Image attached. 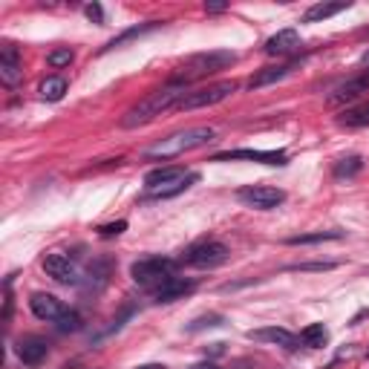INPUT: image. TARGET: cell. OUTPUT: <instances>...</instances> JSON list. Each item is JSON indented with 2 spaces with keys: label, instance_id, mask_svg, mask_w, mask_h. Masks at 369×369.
Masks as SVG:
<instances>
[{
  "label": "cell",
  "instance_id": "4316f807",
  "mask_svg": "<svg viewBox=\"0 0 369 369\" xmlns=\"http://www.w3.org/2000/svg\"><path fill=\"white\" fill-rule=\"evenodd\" d=\"M55 323H58V332H64V335H66V332H78L81 329V314L73 312V309H66Z\"/></svg>",
  "mask_w": 369,
  "mask_h": 369
},
{
  "label": "cell",
  "instance_id": "cb8c5ba5",
  "mask_svg": "<svg viewBox=\"0 0 369 369\" xmlns=\"http://www.w3.org/2000/svg\"><path fill=\"white\" fill-rule=\"evenodd\" d=\"M326 240H343V231H314V234L289 237L286 245H314V242H326Z\"/></svg>",
  "mask_w": 369,
  "mask_h": 369
},
{
  "label": "cell",
  "instance_id": "2e32d148",
  "mask_svg": "<svg viewBox=\"0 0 369 369\" xmlns=\"http://www.w3.org/2000/svg\"><path fill=\"white\" fill-rule=\"evenodd\" d=\"M29 309H32L35 318H38V321H46V323H55L61 314L66 312L58 297L44 294V291H35V294L29 297Z\"/></svg>",
  "mask_w": 369,
  "mask_h": 369
},
{
  "label": "cell",
  "instance_id": "83f0119b",
  "mask_svg": "<svg viewBox=\"0 0 369 369\" xmlns=\"http://www.w3.org/2000/svg\"><path fill=\"white\" fill-rule=\"evenodd\" d=\"M73 58H75V52L69 49V46L66 49H52L49 55H46V64L58 69V66H69V64H73Z\"/></svg>",
  "mask_w": 369,
  "mask_h": 369
},
{
  "label": "cell",
  "instance_id": "d6986e66",
  "mask_svg": "<svg viewBox=\"0 0 369 369\" xmlns=\"http://www.w3.org/2000/svg\"><path fill=\"white\" fill-rule=\"evenodd\" d=\"M193 182H199V173L188 170V173H182L179 179H173V182H168L162 188H156V190H147V193H150L153 199H170V197H179V193H185Z\"/></svg>",
  "mask_w": 369,
  "mask_h": 369
},
{
  "label": "cell",
  "instance_id": "44dd1931",
  "mask_svg": "<svg viewBox=\"0 0 369 369\" xmlns=\"http://www.w3.org/2000/svg\"><path fill=\"white\" fill-rule=\"evenodd\" d=\"M182 173H188V170L185 168H156L145 177V185H147V190H156V188L173 182V179H179Z\"/></svg>",
  "mask_w": 369,
  "mask_h": 369
},
{
  "label": "cell",
  "instance_id": "52a82bcc",
  "mask_svg": "<svg viewBox=\"0 0 369 369\" xmlns=\"http://www.w3.org/2000/svg\"><path fill=\"white\" fill-rule=\"evenodd\" d=\"M237 199L257 210H274L277 205L286 202V193L280 188H269V185H245L237 190Z\"/></svg>",
  "mask_w": 369,
  "mask_h": 369
},
{
  "label": "cell",
  "instance_id": "ffe728a7",
  "mask_svg": "<svg viewBox=\"0 0 369 369\" xmlns=\"http://www.w3.org/2000/svg\"><path fill=\"white\" fill-rule=\"evenodd\" d=\"M338 125L349 127V130H358V127H369V101H361L355 107H346L338 116Z\"/></svg>",
  "mask_w": 369,
  "mask_h": 369
},
{
  "label": "cell",
  "instance_id": "d590c367",
  "mask_svg": "<svg viewBox=\"0 0 369 369\" xmlns=\"http://www.w3.org/2000/svg\"><path fill=\"white\" fill-rule=\"evenodd\" d=\"M136 369H168V366H162V363H145V366H136Z\"/></svg>",
  "mask_w": 369,
  "mask_h": 369
},
{
  "label": "cell",
  "instance_id": "4fadbf2b",
  "mask_svg": "<svg viewBox=\"0 0 369 369\" xmlns=\"http://www.w3.org/2000/svg\"><path fill=\"white\" fill-rule=\"evenodd\" d=\"M197 291V280L190 277H170L168 283H162L159 289L153 291V300L156 303H177V300H185L188 294Z\"/></svg>",
  "mask_w": 369,
  "mask_h": 369
},
{
  "label": "cell",
  "instance_id": "3957f363",
  "mask_svg": "<svg viewBox=\"0 0 369 369\" xmlns=\"http://www.w3.org/2000/svg\"><path fill=\"white\" fill-rule=\"evenodd\" d=\"M237 61V55L231 49H210V52H199V55H193L188 58L182 66H179V73L173 75L170 81H179V84H197L208 75H217L222 73V69H228Z\"/></svg>",
  "mask_w": 369,
  "mask_h": 369
},
{
  "label": "cell",
  "instance_id": "7402d4cb",
  "mask_svg": "<svg viewBox=\"0 0 369 369\" xmlns=\"http://www.w3.org/2000/svg\"><path fill=\"white\" fill-rule=\"evenodd\" d=\"M300 341H303V346H309V349H323V346L329 343V332H326L323 323H312V326H306V329L300 332Z\"/></svg>",
  "mask_w": 369,
  "mask_h": 369
},
{
  "label": "cell",
  "instance_id": "1f68e13d",
  "mask_svg": "<svg viewBox=\"0 0 369 369\" xmlns=\"http://www.w3.org/2000/svg\"><path fill=\"white\" fill-rule=\"evenodd\" d=\"M294 271H326V269H335L332 262H306V266H291Z\"/></svg>",
  "mask_w": 369,
  "mask_h": 369
},
{
  "label": "cell",
  "instance_id": "ac0fdd59",
  "mask_svg": "<svg viewBox=\"0 0 369 369\" xmlns=\"http://www.w3.org/2000/svg\"><path fill=\"white\" fill-rule=\"evenodd\" d=\"M349 6H352L349 0H332V3H314V6H309V9H306L303 24H321V21H326V17H335V15L346 12Z\"/></svg>",
  "mask_w": 369,
  "mask_h": 369
},
{
  "label": "cell",
  "instance_id": "d6a6232c",
  "mask_svg": "<svg viewBox=\"0 0 369 369\" xmlns=\"http://www.w3.org/2000/svg\"><path fill=\"white\" fill-rule=\"evenodd\" d=\"M228 9V3H205V12L208 15H219V12H225Z\"/></svg>",
  "mask_w": 369,
  "mask_h": 369
},
{
  "label": "cell",
  "instance_id": "8fae6325",
  "mask_svg": "<svg viewBox=\"0 0 369 369\" xmlns=\"http://www.w3.org/2000/svg\"><path fill=\"white\" fill-rule=\"evenodd\" d=\"M24 78V64H21V52L15 44H3L0 46V81L6 87H17Z\"/></svg>",
  "mask_w": 369,
  "mask_h": 369
},
{
  "label": "cell",
  "instance_id": "9c48e42d",
  "mask_svg": "<svg viewBox=\"0 0 369 369\" xmlns=\"http://www.w3.org/2000/svg\"><path fill=\"white\" fill-rule=\"evenodd\" d=\"M237 159H249V162L271 165V168H286L289 165V153L286 150H249V147L214 153V162H237Z\"/></svg>",
  "mask_w": 369,
  "mask_h": 369
},
{
  "label": "cell",
  "instance_id": "d4e9b609",
  "mask_svg": "<svg viewBox=\"0 0 369 369\" xmlns=\"http://www.w3.org/2000/svg\"><path fill=\"white\" fill-rule=\"evenodd\" d=\"M363 170V159L361 156H343V159L335 162V177L338 179H349V177H355V173Z\"/></svg>",
  "mask_w": 369,
  "mask_h": 369
},
{
  "label": "cell",
  "instance_id": "f35d334b",
  "mask_svg": "<svg viewBox=\"0 0 369 369\" xmlns=\"http://www.w3.org/2000/svg\"><path fill=\"white\" fill-rule=\"evenodd\" d=\"M361 35H363V38H369V26H366V29H361Z\"/></svg>",
  "mask_w": 369,
  "mask_h": 369
},
{
  "label": "cell",
  "instance_id": "5b68a950",
  "mask_svg": "<svg viewBox=\"0 0 369 369\" xmlns=\"http://www.w3.org/2000/svg\"><path fill=\"white\" fill-rule=\"evenodd\" d=\"M228 260V245L219 242V240H199L185 249L182 254V262L185 266H193V269H217Z\"/></svg>",
  "mask_w": 369,
  "mask_h": 369
},
{
  "label": "cell",
  "instance_id": "9a60e30c",
  "mask_svg": "<svg viewBox=\"0 0 369 369\" xmlns=\"http://www.w3.org/2000/svg\"><path fill=\"white\" fill-rule=\"evenodd\" d=\"M300 64H303V58H291V61H286V64H277V66H262L257 75H251L249 87H251V90H260V87L277 84V81L289 78V75L294 73V69H300Z\"/></svg>",
  "mask_w": 369,
  "mask_h": 369
},
{
  "label": "cell",
  "instance_id": "277c9868",
  "mask_svg": "<svg viewBox=\"0 0 369 369\" xmlns=\"http://www.w3.org/2000/svg\"><path fill=\"white\" fill-rule=\"evenodd\" d=\"M179 262L177 260H168V257H145V260H136L130 266V277L136 286H142L147 291H156L162 283L173 277Z\"/></svg>",
  "mask_w": 369,
  "mask_h": 369
},
{
  "label": "cell",
  "instance_id": "484cf974",
  "mask_svg": "<svg viewBox=\"0 0 369 369\" xmlns=\"http://www.w3.org/2000/svg\"><path fill=\"white\" fill-rule=\"evenodd\" d=\"M156 26H159V21H150V24H145V26H133V29H127V32H121L118 38H113L107 46H104V52H110V49H116V46H121V44H127V41L138 38V35H145V32H150V29H156Z\"/></svg>",
  "mask_w": 369,
  "mask_h": 369
},
{
  "label": "cell",
  "instance_id": "4dcf8cb0",
  "mask_svg": "<svg viewBox=\"0 0 369 369\" xmlns=\"http://www.w3.org/2000/svg\"><path fill=\"white\" fill-rule=\"evenodd\" d=\"M84 12H87V17H90L93 24H104V9H101L98 3H87Z\"/></svg>",
  "mask_w": 369,
  "mask_h": 369
},
{
  "label": "cell",
  "instance_id": "7a4b0ae2",
  "mask_svg": "<svg viewBox=\"0 0 369 369\" xmlns=\"http://www.w3.org/2000/svg\"><path fill=\"white\" fill-rule=\"evenodd\" d=\"M208 142H214V130L210 127H188V130H177L165 138H159L156 145H150L145 150L147 162H165V159H177L182 153H190L197 147H205Z\"/></svg>",
  "mask_w": 369,
  "mask_h": 369
},
{
  "label": "cell",
  "instance_id": "7c38bea8",
  "mask_svg": "<svg viewBox=\"0 0 369 369\" xmlns=\"http://www.w3.org/2000/svg\"><path fill=\"white\" fill-rule=\"evenodd\" d=\"M15 352H17V358H21V363L41 366L46 361V355H49V343L41 335H26V338H21L15 343Z\"/></svg>",
  "mask_w": 369,
  "mask_h": 369
},
{
  "label": "cell",
  "instance_id": "f546056e",
  "mask_svg": "<svg viewBox=\"0 0 369 369\" xmlns=\"http://www.w3.org/2000/svg\"><path fill=\"white\" fill-rule=\"evenodd\" d=\"M125 231H127V222L118 219V222H110V225H101L98 228V237H118V234H125Z\"/></svg>",
  "mask_w": 369,
  "mask_h": 369
},
{
  "label": "cell",
  "instance_id": "5bb4252c",
  "mask_svg": "<svg viewBox=\"0 0 369 369\" xmlns=\"http://www.w3.org/2000/svg\"><path fill=\"white\" fill-rule=\"evenodd\" d=\"M245 338H249V341H257V343H277V346L289 349V352H297V349H300V338L291 335L289 329H277V326H269V329H251Z\"/></svg>",
  "mask_w": 369,
  "mask_h": 369
},
{
  "label": "cell",
  "instance_id": "8d00e7d4",
  "mask_svg": "<svg viewBox=\"0 0 369 369\" xmlns=\"http://www.w3.org/2000/svg\"><path fill=\"white\" fill-rule=\"evenodd\" d=\"M193 369H222V366H217V363H199V366H193Z\"/></svg>",
  "mask_w": 369,
  "mask_h": 369
},
{
  "label": "cell",
  "instance_id": "836d02e7",
  "mask_svg": "<svg viewBox=\"0 0 369 369\" xmlns=\"http://www.w3.org/2000/svg\"><path fill=\"white\" fill-rule=\"evenodd\" d=\"M222 352H225V343H210L205 349V355H222Z\"/></svg>",
  "mask_w": 369,
  "mask_h": 369
},
{
  "label": "cell",
  "instance_id": "6da1fadb",
  "mask_svg": "<svg viewBox=\"0 0 369 369\" xmlns=\"http://www.w3.org/2000/svg\"><path fill=\"white\" fill-rule=\"evenodd\" d=\"M190 93L188 84H179V81H168L162 90L150 93L147 98H142L138 104H133V107L121 116V127L125 130H136L142 125H150L153 118H159L162 113L168 110H177V104Z\"/></svg>",
  "mask_w": 369,
  "mask_h": 369
},
{
  "label": "cell",
  "instance_id": "e575fe53",
  "mask_svg": "<svg viewBox=\"0 0 369 369\" xmlns=\"http://www.w3.org/2000/svg\"><path fill=\"white\" fill-rule=\"evenodd\" d=\"M9 318H12V294L6 291V306H3V321L9 323Z\"/></svg>",
  "mask_w": 369,
  "mask_h": 369
},
{
  "label": "cell",
  "instance_id": "603a6c76",
  "mask_svg": "<svg viewBox=\"0 0 369 369\" xmlns=\"http://www.w3.org/2000/svg\"><path fill=\"white\" fill-rule=\"evenodd\" d=\"M66 93V78L61 75H49L41 81V98L44 101H61Z\"/></svg>",
  "mask_w": 369,
  "mask_h": 369
},
{
  "label": "cell",
  "instance_id": "8992f818",
  "mask_svg": "<svg viewBox=\"0 0 369 369\" xmlns=\"http://www.w3.org/2000/svg\"><path fill=\"white\" fill-rule=\"evenodd\" d=\"M237 93V84L234 81H219V84H210V87H199V90H190L179 104L177 110H202V107H214V104L225 101L228 96Z\"/></svg>",
  "mask_w": 369,
  "mask_h": 369
},
{
  "label": "cell",
  "instance_id": "74e56055",
  "mask_svg": "<svg viewBox=\"0 0 369 369\" xmlns=\"http://www.w3.org/2000/svg\"><path fill=\"white\" fill-rule=\"evenodd\" d=\"M361 64H363V66H369V49H366L363 55H361Z\"/></svg>",
  "mask_w": 369,
  "mask_h": 369
},
{
  "label": "cell",
  "instance_id": "30bf717a",
  "mask_svg": "<svg viewBox=\"0 0 369 369\" xmlns=\"http://www.w3.org/2000/svg\"><path fill=\"white\" fill-rule=\"evenodd\" d=\"M262 52L269 58H289L294 52H300V35H297V29H280L262 44Z\"/></svg>",
  "mask_w": 369,
  "mask_h": 369
},
{
  "label": "cell",
  "instance_id": "e0dca14e",
  "mask_svg": "<svg viewBox=\"0 0 369 369\" xmlns=\"http://www.w3.org/2000/svg\"><path fill=\"white\" fill-rule=\"evenodd\" d=\"M369 90V73H361V75H355V78H349V81H343V84H338L335 90L329 93V104L332 107H341V104H349V101H355L361 93H366Z\"/></svg>",
  "mask_w": 369,
  "mask_h": 369
},
{
  "label": "cell",
  "instance_id": "f1b7e54d",
  "mask_svg": "<svg viewBox=\"0 0 369 369\" xmlns=\"http://www.w3.org/2000/svg\"><path fill=\"white\" fill-rule=\"evenodd\" d=\"M225 323V318L222 314H205V318H197L190 326H188V332H199V329H210V326H222Z\"/></svg>",
  "mask_w": 369,
  "mask_h": 369
},
{
  "label": "cell",
  "instance_id": "ba28073f",
  "mask_svg": "<svg viewBox=\"0 0 369 369\" xmlns=\"http://www.w3.org/2000/svg\"><path fill=\"white\" fill-rule=\"evenodd\" d=\"M41 266H44V271H46L52 280H55V283H61V286H78V283H81V271H78V266H75V260H69L66 254L49 251V254H44Z\"/></svg>",
  "mask_w": 369,
  "mask_h": 369
}]
</instances>
